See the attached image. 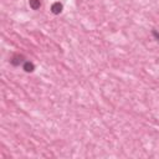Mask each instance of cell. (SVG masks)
I'll return each instance as SVG.
<instances>
[{"mask_svg":"<svg viewBox=\"0 0 159 159\" xmlns=\"http://www.w3.org/2000/svg\"><path fill=\"white\" fill-rule=\"evenodd\" d=\"M24 60H25V59H24L23 55L16 54V55H14V56L11 57V60H10V63H11L13 66H20V65H23V63L25 62Z\"/></svg>","mask_w":159,"mask_h":159,"instance_id":"cell-1","label":"cell"},{"mask_svg":"<svg viewBox=\"0 0 159 159\" xmlns=\"http://www.w3.org/2000/svg\"><path fill=\"white\" fill-rule=\"evenodd\" d=\"M62 9H63L62 4L60 2H56V3H54V4L51 5V13L55 14V15H59L62 11Z\"/></svg>","mask_w":159,"mask_h":159,"instance_id":"cell-2","label":"cell"},{"mask_svg":"<svg viewBox=\"0 0 159 159\" xmlns=\"http://www.w3.org/2000/svg\"><path fill=\"white\" fill-rule=\"evenodd\" d=\"M23 68H24L25 72H33L35 70V65L33 62H30V61H25L23 63Z\"/></svg>","mask_w":159,"mask_h":159,"instance_id":"cell-3","label":"cell"},{"mask_svg":"<svg viewBox=\"0 0 159 159\" xmlns=\"http://www.w3.org/2000/svg\"><path fill=\"white\" fill-rule=\"evenodd\" d=\"M29 5L33 10H39L41 8V0H29Z\"/></svg>","mask_w":159,"mask_h":159,"instance_id":"cell-4","label":"cell"},{"mask_svg":"<svg viewBox=\"0 0 159 159\" xmlns=\"http://www.w3.org/2000/svg\"><path fill=\"white\" fill-rule=\"evenodd\" d=\"M153 35H154V36H155V37L158 39V41H159V34L157 33V31H153Z\"/></svg>","mask_w":159,"mask_h":159,"instance_id":"cell-5","label":"cell"}]
</instances>
